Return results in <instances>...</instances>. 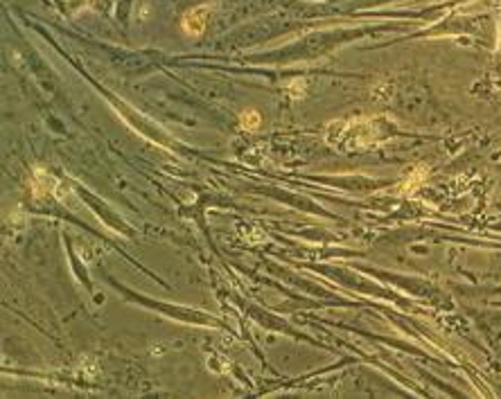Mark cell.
Returning a JSON list of instances; mask_svg holds the SVG:
<instances>
[{
  "label": "cell",
  "instance_id": "6da1fadb",
  "mask_svg": "<svg viewBox=\"0 0 501 399\" xmlns=\"http://www.w3.org/2000/svg\"><path fill=\"white\" fill-rule=\"evenodd\" d=\"M208 14H210V5H201V7H194L192 11H187L183 16V32L192 34V36L203 34V30L208 25Z\"/></svg>",
  "mask_w": 501,
  "mask_h": 399
},
{
  "label": "cell",
  "instance_id": "7a4b0ae2",
  "mask_svg": "<svg viewBox=\"0 0 501 399\" xmlns=\"http://www.w3.org/2000/svg\"><path fill=\"white\" fill-rule=\"evenodd\" d=\"M242 127L244 129H257L260 127V113L257 111H246V113H242Z\"/></svg>",
  "mask_w": 501,
  "mask_h": 399
}]
</instances>
